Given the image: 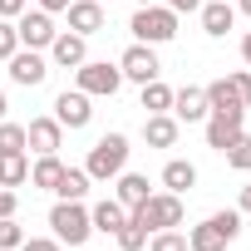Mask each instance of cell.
Segmentation results:
<instances>
[{
  "instance_id": "1",
  "label": "cell",
  "mask_w": 251,
  "mask_h": 251,
  "mask_svg": "<svg viewBox=\"0 0 251 251\" xmlns=\"http://www.w3.org/2000/svg\"><path fill=\"white\" fill-rule=\"evenodd\" d=\"M236 236H241V212H236V207H226V212L202 217V222L187 231V251H226Z\"/></svg>"
},
{
  "instance_id": "37",
  "label": "cell",
  "mask_w": 251,
  "mask_h": 251,
  "mask_svg": "<svg viewBox=\"0 0 251 251\" xmlns=\"http://www.w3.org/2000/svg\"><path fill=\"white\" fill-rule=\"evenodd\" d=\"M30 5H40V10H50V15H64L69 0H30Z\"/></svg>"
},
{
  "instance_id": "17",
  "label": "cell",
  "mask_w": 251,
  "mask_h": 251,
  "mask_svg": "<svg viewBox=\"0 0 251 251\" xmlns=\"http://www.w3.org/2000/svg\"><path fill=\"white\" fill-rule=\"evenodd\" d=\"M202 30L212 35V40H226V30L236 25V5H231V0H202Z\"/></svg>"
},
{
  "instance_id": "42",
  "label": "cell",
  "mask_w": 251,
  "mask_h": 251,
  "mask_svg": "<svg viewBox=\"0 0 251 251\" xmlns=\"http://www.w3.org/2000/svg\"><path fill=\"white\" fill-rule=\"evenodd\" d=\"M103 5H113V0H103Z\"/></svg>"
},
{
  "instance_id": "6",
  "label": "cell",
  "mask_w": 251,
  "mask_h": 251,
  "mask_svg": "<svg viewBox=\"0 0 251 251\" xmlns=\"http://www.w3.org/2000/svg\"><path fill=\"white\" fill-rule=\"evenodd\" d=\"M143 226H148V236L153 231H168V226H182V217H187V207H182V197L177 192H153L138 212H133Z\"/></svg>"
},
{
  "instance_id": "31",
  "label": "cell",
  "mask_w": 251,
  "mask_h": 251,
  "mask_svg": "<svg viewBox=\"0 0 251 251\" xmlns=\"http://www.w3.org/2000/svg\"><path fill=\"white\" fill-rule=\"evenodd\" d=\"M20 50V35H15V20H0V59H10Z\"/></svg>"
},
{
  "instance_id": "13",
  "label": "cell",
  "mask_w": 251,
  "mask_h": 251,
  "mask_svg": "<svg viewBox=\"0 0 251 251\" xmlns=\"http://www.w3.org/2000/svg\"><path fill=\"white\" fill-rule=\"evenodd\" d=\"M45 54H50V64H54V69H79V64L89 59V40H84V35H74V30H59V35H54V45H50Z\"/></svg>"
},
{
  "instance_id": "29",
  "label": "cell",
  "mask_w": 251,
  "mask_h": 251,
  "mask_svg": "<svg viewBox=\"0 0 251 251\" xmlns=\"http://www.w3.org/2000/svg\"><path fill=\"white\" fill-rule=\"evenodd\" d=\"M143 251H187V236H182L177 226H168V231H153Z\"/></svg>"
},
{
  "instance_id": "10",
  "label": "cell",
  "mask_w": 251,
  "mask_h": 251,
  "mask_svg": "<svg viewBox=\"0 0 251 251\" xmlns=\"http://www.w3.org/2000/svg\"><path fill=\"white\" fill-rule=\"evenodd\" d=\"M54 118H59V128L79 133V128H89V118H94V99L84 89H64V94H54Z\"/></svg>"
},
{
  "instance_id": "35",
  "label": "cell",
  "mask_w": 251,
  "mask_h": 251,
  "mask_svg": "<svg viewBox=\"0 0 251 251\" xmlns=\"http://www.w3.org/2000/svg\"><path fill=\"white\" fill-rule=\"evenodd\" d=\"M30 0H0V20H20Z\"/></svg>"
},
{
  "instance_id": "5",
  "label": "cell",
  "mask_w": 251,
  "mask_h": 251,
  "mask_svg": "<svg viewBox=\"0 0 251 251\" xmlns=\"http://www.w3.org/2000/svg\"><path fill=\"white\" fill-rule=\"evenodd\" d=\"M74 89H84L89 99H113L123 89V69L108 64V59H84L74 69Z\"/></svg>"
},
{
  "instance_id": "11",
  "label": "cell",
  "mask_w": 251,
  "mask_h": 251,
  "mask_svg": "<svg viewBox=\"0 0 251 251\" xmlns=\"http://www.w3.org/2000/svg\"><path fill=\"white\" fill-rule=\"evenodd\" d=\"M202 133H207V148L226 153V148L246 133V118H241V113H207V118H202Z\"/></svg>"
},
{
  "instance_id": "41",
  "label": "cell",
  "mask_w": 251,
  "mask_h": 251,
  "mask_svg": "<svg viewBox=\"0 0 251 251\" xmlns=\"http://www.w3.org/2000/svg\"><path fill=\"white\" fill-rule=\"evenodd\" d=\"M10 113V99H5V89H0V118H5Z\"/></svg>"
},
{
  "instance_id": "3",
  "label": "cell",
  "mask_w": 251,
  "mask_h": 251,
  "mask_svg": "<svg viewBox=\"0 0 251 251\" xmlns=\"http://www.w3.org/2000/svg\"><path fill=\"white\" fill-rule=\"evenodd\" d=\"M50 231H54V236L69 246V251L89 246V236H94L89 207H84V202H54V207H50Z\"/></svg>"
},
{
  "instance_id": "33",
  "label": "cell",
  "mask_w": 251,
  "mask_h": 251,
  "mask_svg": "<svg viewBox=\"0 0 251 251\" xmlns=\"http://www.w3.org/2000/svg\"><path fill=\"white\" fill-rule=\"evenodd\" d=\"M20 212V192L15 187H0V217H15Z\"/></svg>"
},
{
  "instance_id": "25",
  "label": "cell",
  "mask_w": 251,
  "mask_h": 251,
  "mask_svg": "<svg viewBox=\"0 0 251 251\" xmlns=\"http://www.w3.org/2000/svg\"><path fill=\"white\" fill-rule=\"evenodd\" d=\"M138 89H143V113H173V89L163 79H148Z\"/></svg>"
},
{
  "instance_id": "22",
  "label": "cell",
  "mask_w": 251,
  "mask_h": 251,
  "mask_svg": "<svg viewBox=\"0 0 251 251\" xmlns=\"http://www.w3.org/2000/svg\"><path fill=\"white\" fill-rule=\"evenodd\" d=\"M89 187H94V177H89L84 168H64L59 182H54V197H59V202H84Z\"/></svg>"
},
{
  "instance_id": "40",
  "label": "cell",
  "mask_w": 251,
  "mask_h": 251,
  "mask_svg": "<svg viewBox=\"0 0 251 251\" xmlns=\"http://www.w3.org/2000/svg\"><path fill=\"white\" fill-rule=\"evenodd\" d=\"M236 15H246V20H251V0H236Z\"/></svg>"
},
{
  "instance_id": "15",
  "label": "cell",
  "mask_w": 251,
  "mask_h": 251,
  "mask_svg": "<svg viewBox=\"0 0 251 251\" xmlns=\"http://www.w3.org/2000/svg\"><path fill=\"white\" fill-rule=\"evenodd\" d=\"M64 15H69V30L84 35V40L99 35L103 20H108V15H103V0H69V10H64Z\"/></svg>"
},
{
  "instance_id": "20",
  "label": "cell",
  "mask_w": 251,
  "mask_h": 251,
  "mask_svg": "<svg viewBox=\"0 0 251 251\" xmlns=\"http://www.w3.org/2000/svg\"><path fill=\"white\" fill-rule=\"evenodd\" d=\"M89 222H94V231L113 236L123 222H128V207H123L118 197H103V202H94V207H89Z\"/></svg>"
},
{
  "instance_id": "2",
  "label": "cell",
  "mask_w": 251,
  "mask_h": 251,
  "mask_svg": "<svg viewBox=\"0 0 251 251\" xmlns=\"http://www.w3.org/2000/svg\"><path fill=\"white\" fill-rule=\"evenodd\" d=\"M128 138H123V133H103L94 148H89V158H84V173L94 177V182H113L123 168H128Z\"/></svg>"
},
{
  "instance_id": "27",
  "label": "cell",
  "mask_w": 251,
  "mask_h": 251,
  "mask_svg": "<svg viewBox=\"0 0 251 251\" xmlns=\"http://www.w3.org/2000/svg\"><path fill=\"white\" fill-rule=\"evenodd\" d=\"M10 153H30L25 148V123L0 118V158H10Z\"/></svg>"
},
{
  "instance_id": "32",
  "label": "cell",
  "mask_w": 251,
  "mask_h": 251,
  "mask_svg": "<svg viewBox=\"0 0 251 251\" xmlns=\"http://www.w3.org/2000/svg\"><path fill=\"white\" fill-rule=\"evenodd\" d=\"M20 251H64V241L59 236H25Z\"/></svg>"
},
{
  "instance_id": "23",
  "label": "cell",
  "mask_w": 251,
  "mask_h": 251,
  "mask_svg": "<svg viewBox=\"0 0 251 251\" xmlns=\"http://www.w3.org/2000/svg\"><path fill=\"white\" fill-rule=\"evenodd\" d=\"M59 173H64V163H59V153H45L40 163H30V187H35V192H54V182H59Z\"/></svg>"
},
{
  "instance_id": "28",
  "label": "cell",
  "mask_w": 251,
  "mask_h": 251,
  "mask_svg": "<svg viewBox=\"0 0 251 251\" xmlns=\"http://www.w3.org/2000/svg\"><path fill=\"white\" fill-rule=\"evenodd\" d=\"M222 158H226V168H236V173H251V133H241V138H236V143H231Z\"/></svg>"
},
{
  "instance_id": "30",
  "label": "cell",
  "mask_w": 251,
  "mask_h": 251,
  "mask_svg": "<svg viewBox=\"0 0 251 251\" xmlns=\"http://www.w3.org/2000/svg\"><path fill=\"white\" fill-rule=\"evenodd\" d=\"M20 241H25V226L15 217H0V251H20Z\"/></svg>"
},
{
  "instance_id": "38",
  "label": "cell",
  "mask_w": 251,
  "mask_h": 251,
  "mask_svg": "<svg viewBox=\"0 0 251 251\" xmlns=\"http://www.w3.org/2000/svg\"><path fill=\"white\" fill-rule=\"evenodd\" d=\"M236 212H241V217H251V182L241 187V197H236Z\"/></svg>"
},
{
  "instance_id": "21",
  "label": "cell",
  "mask_w": 251,
  "mask_h": 251,
  "mask_svg": "<svg viewBox=\"0 0 251 251\" xmlns=\"http://www.w3.org/2000/svg\"><path fill=\"white\" fill-rule=\"evenodd\" d=\"M192 187H197V168H192L187 158H168V163H163V192L187 197Z\"/></svg>"
},
{
  "instance_id": "39",
  "label": "cell",
  "mask_w": 251,
  "mask_h": 251,
  "mask_svg": "<svg viewBox=\"0 0 251 251\" xmlns=\"http://www.w3.org/2000/svg\"><path fill=\"white\" fill-rule=\"evenodd\" d=\"M241 64H246V69H251V30H246V35H241Z\"/></svg>"
},
{
  "instance_id": "4",
  "label": "cell",
  "mask_w": 251,
  "mask_h": 251,
  "mask_svg": "<svg viewBox=\"0 0 251 251\" xmlns=\"http://www.w3.org/2000/svg\"><path fill=\"white\" fill-rule=\"evenodd\" d=\"M128 30H133V40L138 45H168V40H177V15L168 10V5H138L133 10V20H128Z\"/></svg>"
},
{
  "instance_id": "19",
  "label": "cell",
  "mask_w": 251,
  "mask_h": 251,
  "mask_svg": "<svg viewBox=\"0 0 251 251\" xmlns=\"http://www.w3.org/2000/svg\"><path fill=\"white\" fill-rule=\"evenodd\" d=\"M177 133H182V123H177L173 113H148V118H143V143H148V148H173Z\"/></svg>"
},
{
  "instance_id": "34",
  "label": "cell",
  "mask_w": 251,
  "mask_h": 251,
  "mask_svg": "<svg viewBox=\"0 0 251 251\" xmlns=\"http://www.w3.org/2000/svg\"><path fill=\"white\" fill-rule=\"evenodd\" d=\"M231 84H236V94H241V103L251 108V69H236V74H231Z\"/></svg>"
},
{
  "instance_id": "12",
  "label": "cell",
  "mask_w": 251,
  "mask_h": 251,
  "mask_svg": "<svg viewBox=\"0 0 251 251\" xmlns=\"http://www.w3.org/2000/svg\"><path fill=\"white\" fill-rule=\"evenodd\" d=\"M59 143H64V128H59V118L54 113H40V118H30L25 123V148L30 153H59Z\"/></svg>"
},
{
  "instance_id": "36",
  "label": "cell",
  "mask_w": 251,
  "mask_h": 251,
  "mask_svg": "<svg viewBox=\"0 0 251 251\" xmlns=\"http://www.w3.org/2000/svg\"><path fill=\"white\" fill-rule=\"evenodd\" d=\"M158 5H168L173 15H182V10H187V15H197V10H202V0H158Z\"/></svg>"
},
{
  "instance_id": "16",
  "label": "cell",
  "mask_w": 251,
  "mask_h": 251,
  "mask_svg": "<svg viewBox=\"0 0 251 251\" xmlns=\"http://www.w3.org/2000/svg\"><path fill=\"white\" fill-rule=\"evenodd\" d=\"M113 197L128 207V212H138V207L153 197V187H148V177H143V173H128V168H123V173L113 177Z\"/></svg>"
},
{
  "instance_id": "24",
  "label": "cell",
  "mask_w": 251,
  "mask_h": 251,
  "mask_svg": "<svg viewBox=\"0 0 251 251\" xmlns=\"http://www.w3.org/2000/svg\"><path fill=\"white\" fill-rule=\"evenodd\" d=\"M25 182H30V153L0 158V187H25Z\"/></svg>"
},
{
  "instance_id": "9",
  "label": "cell",
  "mask_w": 251,
  "mask_h": 251,
  "mask_svg": "<svg viewBox=\"0 0 251 251\" xmlns=\"http://www.w3.org/2000/svg\"><path fill=\"white\" fill-rule=\"evenodd\" d=\"M118 69H123V79L128 84H148V79H163V64H158V50L153 45H128L123 50V59H118Z\"/></svg>"
},
{
  "instance_id": "26",
  "label": "cell",
  "mask_w": 251,
  "mask_h": 251,
  "mask_svg": "<svg viewBox=\"0 0 251 251\" xmlns=\"http://www.w3.org/2000/svg\"><path fill=\"white\" fill-rule=\"evenodd\" d=\"M113 241H118V251H143V246H148V226H143V222L128 212V222L113 231Z\"/></svg>"
},
{
  "instance_id": "14",
  "label": "cell",
  "mask_w": 251,
  "mask_h": 251,
  "mask_svg": "<svg viewBox=\"0 0 251 251\" xmlns=\"http://www.w3.org/2000/svg\"><path fill=\"white\" fill-rule=\"evenodd\" d=\"M212 108H207V89H197V84H182V89H173V118L177 123H202Z\"/></svg>"
},
{
  "instance_id": "7",
  "label": "cell",
  "mask_w": 251,
  "mask_h": 251,
  "mask_svg": "<svg viewBox=\"0 0 251 251\" xmlns=\"http://www.w3.org/2000/svg\"><path fill=\"white\" fill-rule=\"evenodd\" d=\"M5 69H10V84H20V89H40V84L50 79L54 64H50L45 50H25V45H20V50L5 59Z\"/></svg>"
},
{
  "instance_id": "8",
  "label": "cell",
  "mask_w": 251,
  "mask_h": 251,
  "mask_svg": "<svg viewBox=\"0 0 251 251\" xmlns=\"http://www.w3.org/2000/svg\"><path fill=\"white\" fill-rule=\"evenodd\" d=\"M15 35H20V45H25V50H50L59 30H54V15H50V10L25 5V15L15 20Z\"/></svg>"
},
{
  "instance_id": "18",
  "label": "cell",
  "mask_w": 251,
  "mask_h": 251,
  "mask_svg": "<svg viewBox=\"0 0 251 251\" xmlns=\"http://www.w3.org/2000/svg\"><path fill=\"white\" fill-rule=\"evenodd\" d=\"M202 89H207V108H212V113H241V118H246V103H241L231 74H226V79H212V84H202Z\"/></svg>"
}]
</instances>
